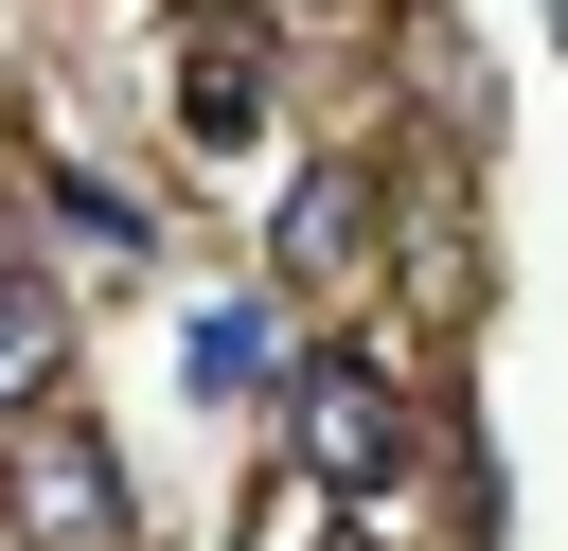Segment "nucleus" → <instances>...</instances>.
<instances>
[{
  "label": "nucleus",
  "instance_id": "20e7f679",
  "mask_svg": "<svg viewBox=\"0 0 568 551\" xmlns=\"http://www.w3.org/2000/svg\"><path fill=\"white\" fill-rule=\"evenodd\" d=\"M355 249H373V178H302V196H284V267H302V284H337Z\"/></svg>",
  "mask_w": 568,
  "mask_h": 551
},
{
  "label": "nucleus",
  "instance_id": "423d86ee",
  "mask_svg": "<svg viewBox=\"0 0 568 551\" xmlns=\"http://www.w3.org/2000/svg\"><path fill=\"white\" fill-rule=\"evenodd\" d=\"M195 391H266V302H213L195 320Z\"/></svg>",
  "mask_w": 568,
  "mask_h": 551
},
{
  "label": "nucleus",
  "instance_id": "39448f33",
  "mask_svg": "<svg viewBox=\"0 0 568 551\" xmlns=\"http://www.w3.org/2000/svg\"><path fill=\"white\" fill-rule=\"evenodd\" d=\"M178 107H195V142H248V107H266V89H248V36H231V18L195 36V71H178Z\"/></svg>",
  "mask_w": 568,
  "mask_h": 551
},
{
  "label": "nucleus",
  "instance_id": "6e6552de",
  "mask_svg": "<svg viewBox=\"0 0 568 551\" xmlns=\"http://www.w3.org/2000/svg\"><path fill=\"white\" fill-rule=\"evenodd\" d=\"M550 36H568V0H550Z\"/></svg>",
  "mask_w": 568,
  "mask_h": 551
},
{
  "label": "nucleus",
  "instance_id": "7ed1b4c3",
  "mask_svg": "<svg viewBox=\"0 0 568 551\" xmlns=\"http://www.w3.org/2000/svg\"><path fill=\"white\" fill-rule=\"evenodd\" d=\"M53 373H71V302H53L36 267H0V409H36Z\"/></svg>",
  "mask_w": 568,
  "mask_h": 551
},
{
  "label": "nucleus",
  "instance_id": "f03ea898",
  "mask_svg": "<svg viewBox=\"0 0 568 551\" xmlns=\"http://www.w3.org/2000/svg\"><path fill=\"white\" fill-rule=\"evenodd\" d=\"M0 515H18L36 551H124V462H106L89 427H36V444L0 462Z\"/></svg>",
  "mask_w": 568,
  "mask_h": 551
},
{
  "label": "nucleus",
  "instance_id": "0eeeda50",
  "mask_svg": "<svg viewBox=\"0 0 568 551\" xmlns=\"http://www.w3.org/2000/svg\"><path fill=\"white\" fill-rule=\"evenodd\" d=\"M320 551H373V533H320Z\"/></svg>",
  "mask_w": 568,
  "mask_h": 551
},
{
  "label": "nucleus",
  "instance_id": "f257e3e1",
  "mask_svg": "<svg viewBox=\"0 0 568 551\" xmlns=\"http://www.w3.org/2000/svg\"><path fill=\"white\" fill-rule=\"evenodd\" d=\"M284 427H302V480L320 498H390L426 444H408V391L373 373V355H302L284 373Z\"/></svg>",
  "mask_w": 568,
  "mask_h": 551
}]
</instances>
